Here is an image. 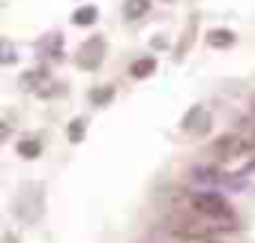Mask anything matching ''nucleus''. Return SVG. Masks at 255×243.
<instances>
[{"instance_id":"obj_14","label":"nucleus","mask_w":255,"mask_h":243,"mask_svg":"<svg viewBox=\"0 0 255 243\" xmlns=\"http://www.w3.org/2000/svg\"><path fill=\"white\" fill-rule=\"evenodd\" d=\"M36 81H39V72H27L24 75V87H33Z\"/></svg>"},{"instance_id":"obj_5","label":"nucleus","mask_w":255,"mask_h":243,"mask_svg":"<svg viewBox=\"0 0 255 243\" xmlns=\"http://www.w3.org/2000/svg\"><path fill=\"white\" fill-rule=\"evenodd\" d=\"M210 123H213V120H210V111L204 105H192L189 114L183 117V129L186 132H195V135H204L210 129Z\"/></svg>"},{"instance_id":"obj_1","label":"nucleus","mask_w":255,"mask_h":243,"mask_svg":"<svg viewBox=\"0 0 255 243\" xmlns=\"http://www.w3.org/2000/svg\"><path fill=\"white\" fill-rule=\"evenodd\" d=\"M216 228H225L222 222H216V219H210V216H204V213H171L168 216V231L174 234V237H183V240H207Z\"/></svg>"},{"instance_id":"obj_13","label":"nucleus","mask_w":255,"mask_h":243,"mask_svg":"<svg viewBox=\"0 0 255 243\" xmlns=\"http://www.w3.org/2000/svg\"><path fill=\"white\" fill-rule=\"evenodd\" d=\"M84 126H87V123H84L81 117H78V120H72V123H69V141H75V144H78V141L84 138Z\"/></svg>"},{"instance_id":"obj_4","label":"nucleus","mask_w":255,"mask_h":243,"mask_svg":"<svg viewBox=\"0 0 255 243\" xmlns=\"http://www.w3.org/2000/svg\"><path fill=\"white\" fill-rule=\"evenodd\" d=\"M246 144H249V141H243L237 132H228V135H219V138L213 141V153H216V159H231V156L243 153Z\"/></svg>"},{"instance_id":"obj_11","label":"nucleus","mask_w":255,"mask_h":243,"mask_svg":"<svg viewBox=\"0 0 255 243\" xmlns=\"http://www.w3.org/2000/svg\"><path fill=\"white\" fill-rule=\"evenodd\" d=\"M18 153H21V156H27V159H33V156H39V141H33V138H27V141H21V144H18Z\"/></svg>"},{"instance_id":"obj_7","label":"nucleus","mask_w":255,"mask_h":243,"mask_svg":"<svg viewBox=\"0 0 255 243\" xmlns=\"http://www.w3.org/2000/svg\"><path fill=\"white\" fill-rule=\"evenodd\" d=\"M96 18H99L96 6H81L72 12V24H78V27H90V24H96Z\"/></svg>"},{"instance_id":"obj_8","label":"nucleus","mask_w":255,"mask_h":243,"mask_svg":"<svg viewBox=\"0 0 255 243\" xmlns=\"http://www.w3.org/2000/svg\"><path fill=\"white\" fill-rule=\"evenodd\" d=\"M153 69H156V57H141V60H135V63L129 66V75H132V78H147Z\"/></svg>"},{"instance_id":"obj_3","label":"nucleus","mask_w":255,"mask_h":243,"mask_svg":"<svg viewBox=\"0 0 255 243\" xmlns=\"http://www.w3.org/2000/svg\"><path fill=\"white\" fill-rule=\"evenodd\" d=\"M102 51H105V42H102V39H87V42L78 48L75 63H78L81 69H96V66L102 63Z\"/></svg>"},{"instance_id":"obj_15","label":"nucleus","mask_w":255,"mask_h":243,"mask_svg":"<svg viewBox=\"0 0 255 243\" xmlns=\"http://www.w3.org/2000/svg\"><path fill=\"white\" fill-rule=\"evenodd\" d=\"M15 60V54H12V48L9 45H3V63H12Z\"/></svg>"},{"instance_id":"obj_16","label":"nucleus","mask_w":255,"mask_h":243,"mask_svg":"<svg viewBox=\"0 0 255 243\" xmlns=\"http://www.w3.org/2000/svg\"><path fill=\"white\" fill-rule=\"evenodd\" d=\"M249 147H252V150H255V135H252V138H249Z\"/></svg>"},{"instance_id":"obj_12","label":"nucleus","mask_w":255,"mask_h":243,"mask_svg":"<svg viewBox=\"0 0 255 243\" xmlns=\"http://www.w3.org/2000/svg\"><path fill=\"white\" fill-rule=\"evenodd\" d=\"M195 180L198 183H216L219 180V171L216 168H195Z\"/></svg>"},{"instance_id":"obj_17","label":"nucleus","mask_w":255,"mask_h":243,"mask_svg":"<svg viewBox=\"0 0 255 243\" xmlns=\"http://www.w3.org/2000/svg\"><path fill=\"white\" fill-rule=\"evenodd\" d=\"M204 243H216V240H204Z\"/></svg>"},{"instance_id":"obj_2","label":"nucleus","mask_w":255,"mask_h":243,"mask_svg":"<svg viewBox=\"0 0 255 243\" xmlns=\"http://www.w3.org/2000/svg\"><path fill=\"white\" fill-rule=\"evenodd\" d=\"M192 210H198V213H204V216L222 222L225 228H234V210H231V204H228L219 192H198V195L192 198Z\"/></svg>"},{"instance_id":"obj_6","label":"nucleus","mask_w":255,"mask_h":243,"mask_svg":"<svg viewBox=\"0 0 255 243\" xmlns=\"http://www.w3.org/2000/svg\"><path fill=\"white\" fill-rule=\"evenodd\" d=\"M147 12H150V0H126V3H123V15L129 21L144 18Z\"/></svg>"},{"instance_id":"obj_10","label":"nucleus","mask_w":255,"mask_h":243,"mask_svg":"<svg viewBox=\"0 0 255 243\" xmlns=\"http://www.w3.org/2000/svg\"><path fill=\"white\" fill-rule=\"evenodd\" d=\"M111 96H114V87H96V90H90L93 105H108V102H111Z\"/></svg>"},{"instance_id":"obj_9","label":"nucleus","mask_w":255,"mask_h":243,"mask_svg":"<svg viewBox=\"0 0 255 243\" xmlns=\"http://www.w3.org/2000/svg\"><path fill=\"white\" fill-rule=\"evenodd\" d=\"M207 42H210L213 48H228V45H234V33H231V30H213V33L207 36Z\"/></svg>"}]
</instances>
